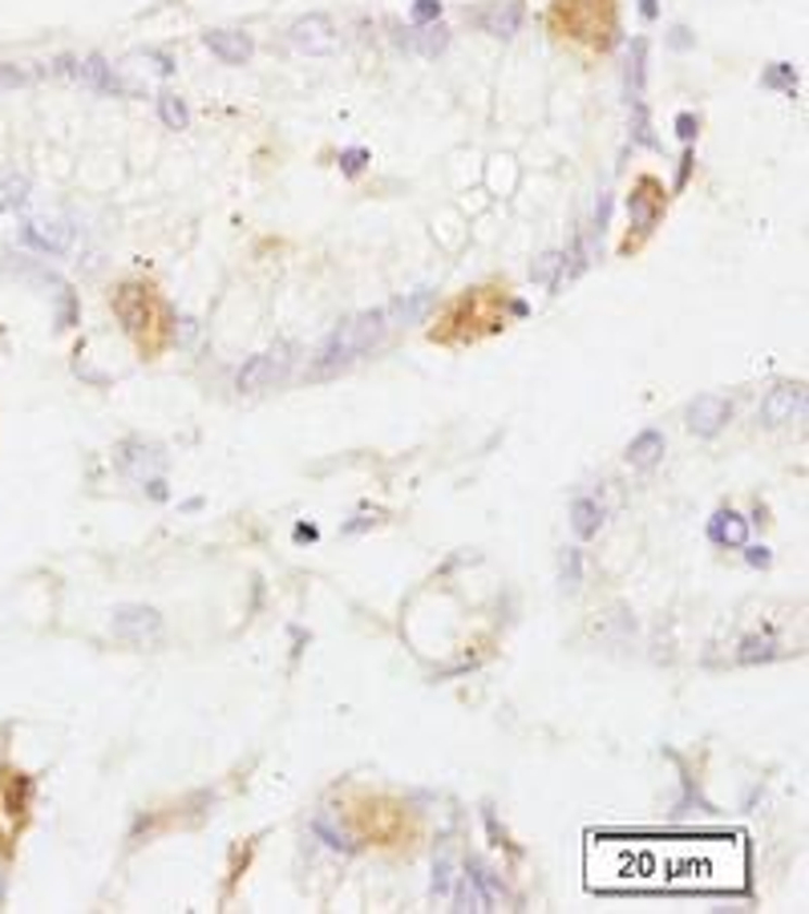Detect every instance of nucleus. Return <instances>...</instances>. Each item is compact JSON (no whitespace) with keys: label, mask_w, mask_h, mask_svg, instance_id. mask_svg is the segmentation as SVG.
I'll list each match as a JSON object with an SVG mask.
<instances>
[{"label":"nucleus","mask_w":809,"mask_h":914,"mask_svg":"<svg viewBox=\"0 0 809 914\" xmlns=\"http://www.w3.org/2000/svg\"><path fill=\"white\" fill-rule=\"evenodd\" d=\"M114 312H118L126 337L138 344V353L154 356L170 344V312L162 304L154 288L147 283H122L114 292Z\"/></svg>","instance_id":"f257e3e1"},{"label":"nucleus","mask_w":809,"mask_h":914,"mask_svg":"<svg viewBox=\"0 0 809 914\" xmlns=\"http://www.w3.org/2000/svg\"><path fill=\"white\" fill-rule=\"evenodd\" d=\"M551 25H555L562 37L583 41L604 53V49L616 45V33H619L616 0H555Z\"/></svg>","instance_id":"f03ea898"},{"label":"nucleus","mask_w":809,"mask_h":914,"mask_svg":"<svg viewBox=\"0 0 809 914\" xmlns=\"http://www.w3.org/2000/svg\"><path fill=\"white\" fill-rule=\"evenodd\" d=\"M502 304H506V295L494 292V288L466 292L462 300L450 304V312H445V328H433V340L466 344V340H478V337H485V332H498V328L506 325Z\"/></svg>","instance_id":"7ed1b4c3"},{"label":"nucleus","mask_w":809,"mask_h":914,"mask_svg":"<svg viewBox=\"0 0 809 914\" xmlns=\"http://www.w3.org/2000/svg\"><path fill=\"white\" fill-rule=\"evenodd\" d=\"M389 312L377 308V312H361V316H353L349 325H340L332 337L320 344V372H332V369H344V365H353L356 356L368 353L372 344H381L384 332H389Z\"/></svg>","instance_id":"20e7f679"},{"label":"nucleus","mask_w":809,"mask_h":914,"mask_svg":"<svg viewBox=\"0 0 809 914\" xmlns=\"http://www.w3.org/2000/svg\"><path fill=\"white\" fill-rule=\"evenodd\" d=\"M33 817V777L13 765H0V858L16 854V841Z\"/></svg>","instance_id":"39448f33"},{"label":"nucleus","mask_w":809,"mask_h":914,"mask_svg":"<svg viewBox=\"0 0 809 914\" xmlns=\"http://www.w3.org/2000/svg\"><path fill=\"white\" fill-rule=\"evenodd\" d=\"M353 822V838L356 841H377V846H401V841L413 838L409 826V810L397 805V801H361V810L349 813Z\"/></svg>","instance_id":"423d86ee"},{"label":"nucleus","mask_w":809,"mask_h":914,"mask_svg":"<svg viewBox=\"0 0 809 914\" xmlns=\"http://www.w3.org/2000/svg\"><path fill=\"white\" fill-rule=\"evenodd\" d=\"M663 207H668V199H663L660 182H656V178H640L632 199H628V219H632L635 236L640 239L652 236V227L663 219ZM640 239H635V243H640Z\"/></svg>","instance_id":"0eeeda50"},{"label":"nucleus","mask_w":809,"mask_h":914,"mask_svg":"<svg viewBox=\"0 0 809 914\" xmlns=\"http://www.w3.org/2000/svg\"><path fill=\"white\" fill-rule=\"evenodd\" d=\"M288 365H292V356H288V344L271 348V353L251 356L248 365L239 369V377H236L239 393H260V389H271V384H276L283 372H288Z\"/></svg>","instance_id":"6e6552de"},{"label":"nucleus","mask_w":809,"mask_h":914,"mask_svg":"<svg viewBox=\"0 0 809 914\" xmlns=\"http://www.w3.org/2000/svg\"><path fill=\"white\" fill-rule=\"evenodd\" d=\"M288 41H292L300 53L320 58V53H332V49H337V25H332L324 13H308V16H300V21H292Z\"/></svg>","instance_id":"1a4fd4ad"},{"label":"nucleus","mask_w":809,"mask_h":914,"mask_svg":"<svg viewBox=\"0 0 809 914\" xmlns=\"http://www.w3.org/2000/svg\"><path fill=\"white\" fill-rule=\"evenodd\" d=\"M159 632H162V615L154 607L130 604V607H118V611H114V635L130 639V644H147V639H154Z\"/></svg>","instance_id":"9d476101"},{"label":"nucleus","mask_w":809,"mask_h":914,"mask_svg":"<svg viewBox=\"0 0 809 914\" xmlns=\"http://www.w3.org/2000/svg\"><path fill=\"white\" fill-rule=\"evenodd\" d=\"M729 417H733V405H729L724 397H717V393H705V397L692 401L688 429L696 433V437H717V433L729 426Z\"/></svg>","instance_id":"9b49d317"},{"label":"nucleus","mask_w":809,"mask_h":914,"mask_svg":"<svg viewBox=\"0 0 809 914\" xmlns=\"http://www.w3.org/2000/svg\"><path fill=\"white\" fill-rule=\"evenodd\" d=\"M801 409H806V384H778L761 401V421L766 426H785V421L801 417Z\"/></svg>","instance_id":"f8f14e48"},{"label":"nucleus","mask_w":809,"mask_h":914,"mask_svg":"<svg viewBox=\"0 0 809 914\" xmlns=\"http://www.w3.org/2000/svg\"><path fill=\"white\" fill-rule=\"evenodd\" d=\"M203 45L223 61V65H243V61L251 58V49H255L248 33H239V29H211V33H203Z\"/></svg>","instance_id":"ddd939ff"},{"label":"nucleus","mask_w":809,"mask_h":914,"mask_svg":"<svg viewBox=\"0 0 809 914\" xmlns=\"http://www.w3.org/2000/svg\"><path fill=\"white\" fill-rule=\"evenodd\" d=\"M478 25H482L490 37L510 41L518 33V25H522V0H494L485 13H478Z\"/></svg>","instance_id":"4468645a"},{"label":"nucleus","mask_w":809,"mask_h":914,"mask_svg":"<svg viewBox=\"0 0 809 914\" xmlns=\"http://www.w3.org/2000/svg\"><path fill=\"white\" fill-rule=\"evenodd\" d=\"M708 538L717 546H745L749 543V522L736 510H717L712 522H708Z\"/></svg>","instance_id":"2eb2a0df"},{"label":"nucleus","mask_w":809,"mask_h":914,"mask_svg":"<svg viewBox=\"0 0 809 914\" xmlns=\"http://www.w3.org/2000/svg\"><path fill=\"white\" fill-rule=\"evenodd\" d=\"M401 45H405L409 53H417V58H438L445 45H450V33L433 21V25H417V29L401 33Z\"/></svg>","instance_id":"dca6fc26"},{"label":"nucleus","mask_w":809,"mask_h":914,"mask_svg":"<svg viewBox=\"0 0 809 914\" xmlns=\"http://www.w3.org/2000/svg\"><path fill=\"white\" fill-rule=\"evenodd\" d=\"M118 466L126 473H134V478H142V482H147L150 466H162V449L159 445H147V442H126L118 449Z\"/></svg>","instance_id":"f3484780"},{"label":"nucleus","mask_w":809,"mask_h":914,"mask_svg":"<svg viewBox=\"0 0 809 914\" xmlns=\"http://www.w3.org/2000/svg\"><path fill=\"white\" fill-rule=\"evenodd\" d=\"M660 457H663V433L660 429H644V433L628 445V461H632L635 470H652Z\"/></svg>","instance_id":"a211bd4d"},{"label":"nucleus","mask_w":809,"mask_h":914,"mask_svg":"<svg viewBox=\"0 0 809 914\" xmlns=\"http://www.w3.org/2000/svg\"><path fill=\"white\" fill-rule=\"evenodd\" d=\"M571 526L579 538H591V534H599V526H604V506L595 498H574L571 502Z\"/></svg>","instance_id":"6ab92c4d"},{"label":"nucleus","mask_w":809,"mask_h":914,"mask_svg":"<svg viewBox=\"0 0 809 914\" xmlns=\"http://www.w3.org/2000/svg\"><path fill=\"white\" fill-rule=\"evenodd\" d=\"M312 829H316V838H324V846H332V850H344V854L361 850V841L353 838V829L332 826V813H320V817L312 822Z\"/></svg>","instance_id":"aec40b11"},{"label":"nucleus","mask_w":809,"mask_h":914,"mask_svg":"<svg viewBox=\"0 0 809 914\" xmlns=\"http://www.w3.org/2000/svg\"><path fill=\"white\" fill-rule=\"evenodd\" d=\"M429 304H433V292H417V295H409V300H397L393 308H384V312H389V325H413V320L426 316Z\"/></svg>","instance_id":"412c9836"},{"label":"nucleus","mask_w":809,"mask_h":914,"mask_svg":"<svg viewBox=\"0 0 809 914\" xmlns=\"http://www.w3.org/2000/svg\"><path fill=\"white\" fill-rule=\"evenodd\" d=\"M454 911H485V894L478 890V878L473 874H462L454 894Z\"/></svg>","instance_id":"4be33fe9"},{"label":"nucleus","mask_w":809,"mask_h":914,"mask_svg":"<svg viewBox=\"0 0 809 914\" xmlns=\"http://www.w3.org/2000/svg\"><path fill=\"white\" fill-rule=\"evenodd\" d=\"M159 118L166 122L170 130H187L191 114H187V105H182V98H178V93H162V98H159Z\"/></svg>","instance_id":"5701e85b"},{"label":"nucleus","mask_w":809,"mask_h":914,"mask_svg":"<svg viewBox=\"0 0 809 914\" xmlns=\"http://www.w3.org/2000/svg\"><path fill=\"white\" fill-rule=\"evenodd\" d=\"M773 656H778L773 639H745L741 644V664H757V660H773Z\"/></svg>","instance_id":"b1692460"},{"label":"nucleus","mask_w":809,"mask_h":914,"mask_svg":"<svg viewBox=\"0 0 809 914\" xmlns=\"http://www.w3.org/2000/svg\"><path fill=\"white\" fill-rule=\"evenodd\" d=\"M579 583H583V555H579V550L571 546V550L562 555V587L574 591Z\"/></svg>","instance_id":"393cba45"},{"label":"nucleus","mask_w":809,"mask_h":914,"mask_svg":"<svg viewBox=\"0 0 809 914\" xmlns=\"http://www.w3.org/2000/svg\"><path fill=\"white\" fill-rule=\"evenodd\" d=\"M450 874H454V862L450 854H442L433 862V894H450Z\"/></svg>","instance_id":"a878e982"},{"label":"nucleus","mask_w":809,"mask_h":914,"mask_svg":"<svg viewBox=\"0 0 809 914\" xmlns=\"http://www.w3.org/2000/svg\"><path fill=\"white\" fill-rule=\"evenodd\" d=\"M81 74H86L89 81H93V86L118 89V77H110V74H105V61H98V58H89V61H86V69H81Z\"/></svg>","instance_id":"bb28decb"},{"label":"nucleus","mask_w":809,"mask_h":914,"mask_svg":"<svg viewBox=\"0 0 809 914\" xmlns=\"http://www.w3.org/2000/svg\"><path fill=\"white\" fill-rule=\"evenodd\" d=\"M442 16V0H413V21L417 25H433Z\"/></svg>","instance_id":"cd10ccee"},{"label":"nucleus","mask_w":809,"mask_h":914,"mask_svg":"<svg viewBox=\"0 0 809 914\" xmlns=\"http://www.w3.org/2000/svg\"><path fill=\"white\" fill-rule=\"evenodd\" d=\"M562 264V255H555V251H551V255H543V259H539V267H534V271H530V276H534V280H551V276H555V267Z\"/></svg>","instance_id":"c85d7f7f"},{"label":"nucleus","mask_w":809,"mask_h":914,"mask_svg":"<svg viewBox=\"0 0 809 914\" xmlns=\"http://www.w3.org/2000/svg\"><path fill=\"white\" fill-rule=\"evenodd\" d=\"M33 236L41 239V243H49L53 251H61L65 243H69V231H45V223H37V231H33Z\"/></svg>","instance_id":"c756f323"},{"label":"nucleus","mask_w":809,"mask_h":914,"mask_svg":"<svg viewBox=\"0 0 809 914\" xmlns=\"http://www.w3.org/2000/svg\"><path fill=\"white\" fill-rule=\"evenodd\" d=\"M696 126H700V122H696V114H680V118H677V134L684 138V142H692V138H696Z\"/></svg>","instance_id":"7c9ffc66"},{"label":"nucleus","mask_w":809,"mask_h":914,"mask_svg":"<svg viewBox=\"0 0 809 914\" xmlns=\"http://www.w3.org/2000/svg\"><path fill=\"white\" fill-rule=\"evenodd\" d=\"M340 163H344V175H361V166H365V150H349Z\"/></svg>","instance_id":"2f4dec72"},{"label":"nucleus","mask_w":809,"mask_h":914,"mask_svg":"<svg viewBox=\"0 0 809 914\" xmlns=\"http://www.w3.org/2000/svg\"><path fill=\"white\" fill-rule=\"evenodd\" d=\"M766 86H789V89H794V77H789V69H785V65H778V69L766 77Z\"/></svg>","instance_id":"473e14b6"},{"label":"nucleus","mask_w":809,"mask_h":914,"mask_svg":"<svg viewBox=\"0 0 809 914\" xmlns=\"http://www.w3.org/2000/svg\"><path fill=\"white\" fill-rule=\"evenodd\" d=\"M749 562H753V567H769V562H773V555H769L766 546H749Z\"/></svg>","instance_id":"72a5a7b5"},{"label":"nucleus","mask_w":809,"mask_h":914,"mask_svg":"<svg viewBox=\"0 0 809 914\" xmlns=\"http://www.w3.org/2000/svg\"><path fill=\"white\" fill-rule=\"evenodd\" d=\"M688 170H692V154H684V158H680V178H677V191H680V187H684V182H688Z\"/></svg>","instance_id":"f704fd0d"},{"label":"nucleus","mask_w":809,"mask_h":914,"mask_svg":"<svg viewBox=\"0 0 809 914\" xmlns=\"http://www.w3.org/2000/svg\"><path fill=\"white\" fill-rule=\"evenodd\" d=\"M295 538H300V543L308 538V543H312V538H316V531H312V526H295Z\"/></svg>","instance_id":"c9c22d12"},{"label":"nucleus","mask_w":809,"mask_h":914,"mask_svg":"<svg viewBox=\"0 0 809 914\" xmlns=\"http://www.w3.org/2000/svg\"><path fill=\"white\" fill-rule=\"evenodd\" d=\"M640 13H644V16H656V4H652V0H644V4H640Z\"/></svg>","instance_id":"e433bc0d"}]
</instances>
